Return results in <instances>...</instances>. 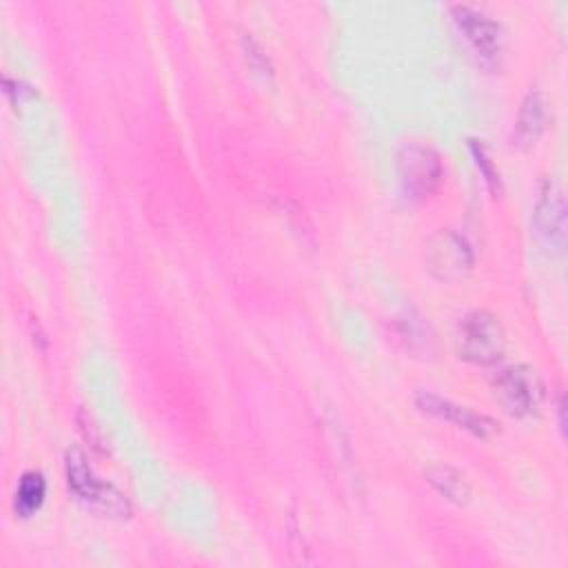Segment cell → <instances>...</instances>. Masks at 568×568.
I'll return each mask as SVG.
<instances>
[{
  "instance_id": "8fae6325",
  "label": "cell",
  "mask_w": 568,
  "mask_h": 568,
  "mask_svg": "<svg viewBox=\"0 0 568 568\" xmlns=\"http://www.w3.org/2000/svg\"><path fill=\"white\" fill-rule=\"evenodd\" d=\"M424 477L444 499H448L453 504L462 506L470 497V486H468L466 477L450 466H430V468H426Z\"/></svg>"
},
{
  "instance_id": "277c9868",
  "label": "cell",
  "mask_w": 568,
  "mask_h": 568,
  "mask_svg": "<svg viewBox=\"0 0 568 568\" xmlns=\"http://www.w3.org/2000/svg\"><path fill=\"white\" fill-rule=\"evenodd\" d=\"M397 178L402 193L410 202H426L442 182V160L428 144H404L397 155Z\"/></svg>"
},
{
  "instance_id": "2e32d148",
  "label": "cell",
  "mask_w": 568,
  "mask_h": 568,
  "mask_svg": "<svg viewBox=\"0 0 568 568\" xmlns=\"http://www.w3.org/2000/svg\"><path fill=\"white\" fill-rule=\"evenodd\" d=\"M402 324H404V328H402V337H404V339H406L408 335H424V328H422L419 324L415 326V320H413V317L404 320ZM426 342H428L426 337H410V339H408V346H415V344H422V346H424Z\"/></svg>"
},
{
  "instance_id": "ba28073f",
  "label": "cell",
  "mask_w": 568,
  "mask_h": 568,
  "mask_svg": "<svg viewBox=\"0 0 568 568\" xmlns=\"http://www.w3.org/2000/svg\"><path fill=\"white\" fill-rule=\"evenodd\" d=\"M415 404L422 413L439 419V422H446L455 428H462L466 433H470L473 437H479V439H490L499 433V424L484 415V413H477L464 404H457L453 399H446L437 393H430V390H419L415 395Z\"/></svg>"
},
{
  "instance_id": "7a4b0ae2",
  "label": "cell",
  "mask_w": 568,
  "mask_h": 568,
  "mask_svg": "<svg viewBox=\"0 0 568 568\" xmlns=\"http://www.w3.org/2000/svg\"><path fill=\"white\" fill-rule=\"evenodd\" d=\"M506 348V333L499 320L484 308L466 313L455 331V351L464 362L477 366L497 364Z\"/></svg>"
},
{
  "instance_id": "52a82bcc",
  "label": "cell",
  "mask_w": 568,
  "mask_h": 568,
  "mask_svg": "<svg viewBox=\"0 0 568 568\" xmlns=\"http://www.w3.org/2000/svg\"><path fill=\"white\" fill-rule=\"evenodd\" d=\"M450 18L457 31L462 33V38L473 49V53L479 58V62L486 67H499V60L504 53L501 24L490 16H486L484 11L468 4L450 7Z\"/></svg>"
},
{
  "instance_id": "5b68a950",
  "label": "cell",
  "mask_w": 568,
  "mask_h": 568,
  "mask_svg": "<svg viewBox=\"0 0 568 568\" xmlns=\"http://www.w3.org/2000/svg\"><path fill=\"white\" fill-rule=\"evenodd\" d=\"M424 264L435 280L453 284L473 271L475 253L464 235L453 229H439L424 246Z\"/></svg>"
},
{
  "instance_id": "3957f363",
  "label": "cell",
  "mask_w": 568,
  "mask_h": 568,
  "mask_svg": "<svg viewBox=\"0 0 568 568\" xmlns=\"http://www.w3.org/2000/svg\"><path fill=\"white\" fill-rule=\"evenodd\" d=\"M493 393L499 406L513 417H530L541 410L544 382L535 368L510 364L493 375Z\"/></svg>"
},
{
  "instance_id": "5bb4252c",
  "label": "cell",
  "mask_w": 568,
  "mask_h": 568,
  "mask_svg": "<svg viewBox=\"0 0 568 568\" xmlns=\"http://www.w3.org/2000/svg\"><path fill=\"white\" fill-rule=\"evenodd\" d=\"M246 60H248V67L255 69V73L271 75V67H268L266 55L262 53V49H260L251 38L246 40Z\"/></svg>"
},
{
  "instance_id": "4fadbf2b",
  "label": "cell",
  "mask_w": 568,
  "mask_h": 568,
  "mask_svg": "<svg viewBox=\"0 0 568 568\" xmlns=\"http://www.w3.org/2000/svg\"><path fill=\"white\" fill-rule=\"evenodd\" d=\"M2 87H4V95L9 98V102H11L13 106H20L24 98H33V95H36V93H33V89H31V87H27V84H24V82H20V80L4 78V80H2Z\"/></svg>"
},
{
  "instance_id": "7c38bea8",
  "label": "cell",
  "mask_w": 568,
  "mask_h": 568,
  "mask_svg": "<svg viewBox=\"0 0 568 568\" xmlns=\"http://www.w3.org/2000/svg\"><path fill=\"white\" fill-rule=\"evenodd\" d=\"M468 149H470V155H473L477 169L481 171L488 189L497 195L501 191V180H499V171L495 169V164H493V160L488 155V149L484 146L481 140H468Z\"/></svg>"
},
{
  "instance_id": "8992f818",
  "label": "cell",
  "mask_w": 568,
  "mask_h": 568,
  "mask_svg": "<svg viewBox=\"0 0 568 568\" xmlns=\"http://www.w3.org/2000/svg\"><path fill=\"white\" fill-rule=\"evenodd\" d=\"M530 229L550 255H559L566 248V202L564 191L552 178H544L532 204Z\"/></svg>"
},
{
  "instance_id": "30bf717a",
  "label": "cell",
  "mask_w": 568,
  "mask_h": 568,
  "mask_svg": "<svg viewBox=\"0 0 568 568\" xmlns=\"http://www.w3.org/2000/svg\"><path fill=\"white\" fill-rule=\"evenodd\" d=\"M47 497V479L40 470H27L13 493V510L18 517L27 519L40 510Z\"/></svg>"
},
{
  "instance_id": "6da1fadb",
  "label": "cell",
  "mask_w": 568,
  "mask_h": 568,
  "mask_svg": "<svg viewBox=\"0 0 568 568\" xmlns=\"http://www.w3.org/2000/svg\"><path fill=\"white\" fill-rule=\"evenodd\" d=\"M64 475L67 486L78 501L109 517H129L131 501L113 484L100 479L87 462V455L80 448H69L64 455Z\"/></svg>"
},
{
  "instance_id": "9c48e42d",
  "label": "cell",
  "mask_w": 568,
  "mask_h": 568,
  "mask_svg": "<svg viewBox=\"0 0 568 568\" xmlns=\"http://www.w3.org/2000/svg\"><path fill=\"white\" fill-rule=\"evenodd\" d=\"M546 122H548V111H546L544 93L539 89H528L517 111L513 144L519 149L535 146L541 133L546 131Z\"/></svg>"
},
{
  "instance_id": "9a60e30c",
  "label": "cell",
  "mask_w": 568,
  "mask_h": 568,
  "mask_svg": "<svg viewBox=\"0 0 568 568\" xmlns=\"http://www.w3.org/2000/svg\"><path fill=\"white\" fill-rule=\"evenodd\" d=\"M78 422H80V428H82V435H84V439L93 446V448H102V439L98 437V426H95V422L91 419V415H87V413H78Z\"/></svg>"
}]
</instances>
